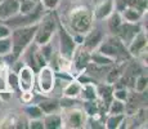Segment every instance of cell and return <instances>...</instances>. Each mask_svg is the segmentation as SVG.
Here are the masks:
<instances>
[{"label":"cell","mask_w":148,"mask_h":129,"mask_svg":"<svg viewBox=\"0 0 148 129\" xmlns=\"http://www.w3.org/2000/svg\"><path fill=\"white\" fill-rule=\"evenodd\" d=\"M80 96L85 99V101H93V99H97L98 94H97V87L94 85V83L81 84Z\"/></svg>","instance_id":"cell-19"},{"label":"cell","mask_w":148,"mask_h":129,"mask_svg":"<svg viewBox=\"0 0 148 129\" xmlns=\"http://www.w3.org/2000/svg\"><path fill=\"white\" fill-rule=\"evenodd\" d=\"M93 12L86 5H76L68 13L71 28L77 35H84L93 25Z\"/></svg>","instance_id":"cell-3"},{"label":"cell","mask_w":148,"mask_h":129,"mask_svg":"<svg viewBox=\"0 0 148 129\" xmlns=\"http://www.w3.org/2000/svg\"><path fill=\"white\" fill-rule=\"evenodd\" d=\"M144 12H142V10H139L138 8L135 7H126L124 10L121 12V17L124 21L126 22H133V23H135V22H139V19L143 17Z\"/></svg>","instance_id":"cell-16"},{"label":"cell","mask_w":148,"mask_h":129,"mask_svg":"<svg viewBox=\"0 0 148 129\" xmlns=\"http://www.w3.org/2000/svg\"><path fill=\"white\" fill-rule=\"evenodd\" d=\"M39 3L35 0H21L19 1V14H31L36 9Z\"/></svg>","instance_id":"cell-22"},{"label":"cell","mask_w":148,"mask_h":129,"mask_svg":"<svg viewBox=\"0 0 148 129\" xmlns=\"http://www.w3.org/2000/svg\"><path fill=\"white\" fill-rule=\"evenodd\" d=\"M113 10H115V8H113L112 0H102L93 10V18L97 21H101V19L107 18Z\"/></svg>","instance_id":"cell-14"},{"label":"cell","mask_w":148,"mask_h":129,"mask_svg":"<svg viewBox=\"0 0 148 129\" xmlns=\"http://www.w3.org/2000/svg\"><path fill=\"white\" fill-rule=\"evenodd\" d=\"M140 26L138 25V22H135V23H133V22H126L124 21L120 26V28H119V31L116 32V36H117L119 39L121 40L122 43H124L125 45H127L130 43V40H132L136 34L140 31Z\"/></svg>","instance_id":"cell-11"},{"label":"cell","mask_w":148,"mask_h":129,"mask_svg":"<svg viewBox=\"0 0 148 129\" xmlns=\"http://www.w3.org/2000/svg\"><path fill=\"white\" fill-rule=\"evenodd\" d=\"M89 62H90V52L85 49L82 45H77L72 54V58H71L72 68H75L77 72H80V71L86 68Z\"/></svg>","instance_id":"cell-10"},{"label":"cell","mask_w":148,"mask_h":129,"mask_svg":"<svg viewBox=\"0 0 148 129\" xmlns=\"http://www.w3.org/2000/svg\"><path fill=\"white\" fill-rule=\"evenodd\" d=\"M18 75V89L21 92H32L35 87V71L31 66L23 65L17 71Z\"/></svg>","instance_id":"cell-7"},{"label":"cell","mask_w":148,"mask_h":129,"mask_svg":"<svg viewBox=\"0 0 148 129\" xmlns=\"http://www.w3.org/2000/svg\"><path fill=\"white\" fill-rule=\"evenodd\" d=\"M40 106V108L42 110L44 114H49V112H54V111L58 108L59 103L58 101H54V99H47V101H41L40 103H38Z\"/></svg>","instance_id":"cell-28"},{"label":"cell","mask_w":148,"mask_h":129,"mask_svg":"<svg viewBox=\"0 0 148 129\" xmlns=\"http://www.w3.org/2000/svg\"><path fill=\"white\" fill-rule=\"evenodd\" d=\"M5 81H7V85L12 92L18 89V75H17L16 71H9L7 74V77H5Z\"/></svg>","instance_id":"cell-29"},{"label":"cell","mask_w":148,"mask_h":129,"mask_svg":"<svg viewBox=\"0 0 148 129\" xmlns=\"http://www.w3.org/2000/svg\"><path fill=\"white\" fill-rule=\"evenodd\" d=\"M32 92H22V101H23L25 103H30L31 101H32Z\"/></svg>","instance_id":"cell-37"},{"label":"cell","mask_w":148,"mask_h":129,"mask_svg":"<svg viewBox=\"0 0 148 129\" xmlns=\"http://www.w3.org/2000/svg\"><path fill=\"white\" fill-rule=\"evenodd\" d=\"M10 52H12V40H10V36L0 38V57L9 56Z\"/></svg>","instance_id":"cell-27"},{"label":"cell","mask_w":148,"mask_h":129,"mask_svg":"<svg viewBox=\"0 0 148 129\" xmlns=\"http://www.w3.org/2000/svg\"><path fill=\"white\" fill-rule=\"evenodd\" d=\"M59 1L61 0H40L41 5L45 8V9H49V10H53L58 7Z\"/></svg>","instance_id":"cell-34"},{"label":"cell","mask_w":148,"mask_h":129,"mask_svg":"<svg viewBox=\"0 0 148 129\" xmlns=\"http://www.w3.org/2000/svg\"><path fill=\"white\" fill-rule=\"evenodd\" d=\"M18 13L19 0H3L0 3V21H5Z\"/></svg>","instance_id":"cell-13"},{"label":"cell","mask_w":148,"mask_h":129,"mask_svg":"<svg viewBox=\"0 0 148 129\" xmlns=\"http://www.w3.org/2000/svg\"><path fill=\"white\" fill-rule=\"evenodd\" d=\"M116 114H125V103L113 98L108 105V115H116Z\"/></svg>","instance_id":"cell-23"},{"label":"cell","mask_w":148,"mask_h":129,"mask_svg":"<svg viewBox=\"0 0 148 129\" xmlns=\"http://www.w3.org/2000/svg\"><path fill=\"white\" fill-rule=\"evenodd\" d=\"M122 72H124V67H122V66H116V67H112L110 70V72L107 74V83H108V84H115V83L120 79V76L122 75Z\"/></svg>","instance_id":"cell-26"},{"label":"cell","mask_w":148,"mask_h":129,"mask_svg":"<svg viewBox=\"0 0 148 129\" xmlns=\"http://www.w3.org/2000/svg\"><path fill=\"white\" fill-rule=\"evenodd\" d=\"M133 89H134L136 93H143V92H146L147 90V75L140 74V75L136 76L134 80Z\"/></svg>","instance_id":"cell-25"},{"label":"cell","mask_w":148,"mask_h":129,"mask_svg":"<svg viewBox=\"0 0 148 129\" xmlns=\"http://www.w3.org/2000/svg\"><path fill=\"white\" fill-rule=\"evenodd\" d=\"M127 96H129V93H127V89L125 87H113V92H112V97L116 99H119V101H122V102H126L127 101Z\"/></svg>","instance_id":"cell-31"},{"label":"cell","mask_w":148,"mask_h":129,"mask_svg":"<svg viewBox=\"0 0 148 129\" xmlns=\"http://www.w3.org/2000/svg\"><path fill=\"white\" fill-rule=\"evenodd\" d=\"M57 30V23L56 18L53 14L48 13L41 16V18L38 21V28H36L35 36H34V41L40 47L42 44H47L50 41L54 31Z\"/></svg>","instance_id":"cell-4"},{"label":"cell","mask_w":148,"mask_h":129,"mask_svg":"<svg viewBox=\"0 0 148 129\" xmlns=\"http://www.w3.org/2000/svg\"><path fill=\"white\" fill-rule=\"evenodd\" d=\"M126 49L132 57H138L139 53L147 49V34L140 30L130 40V43L126 45Z\"/></svg>","instance_id":"cell-12"},{"label":"cell","mask_w":148,"mask_h":129,"mask_svg":"<svg viewBox=\"0 0 148 129\" xmlns=\"http://www.w3.org/2000/svg\"><path fill=\"white\" fill-rule=\"evenodd\" d=\"M35 1H38V3H39V1H40V0H35Z\"/></svg>","instance_id":"cell-39"},{"label":"cell","mask_w":148,"mask_h":129,"mask_svg":"<svg viewBox=\"0 0 148 129\" xmlns=\"http://www.w3.org/2000/svg\"><path fill=\"white\" fill-rule=\"evenodd\" d=\"M72 1H76V0H72Z\"/></svg>","instance_id":"cell-41"},{"label":"cell","mask_w":148,"mask_h":129,"mask_svg":"<svg viewBox=\"0 0 148 129\" xmlns=\"http://www.w3.org/2000/svg\"><path fill=\"white\" fill-rule=\"evenodd\" d=\"M122 22H124V19H122V17H121V13L117 12V10H113V12L107 17V27H108V30L111 31L112 35H116V32L119 31Z\"/></svg>","instance_id":"cell-17"},{"label":"cell","mask_w":148,"mask_h":129,"mask_svg":"<svg viewBox=\"0 0 148 129\" xmlns=\"http://www.w3.org/2000/svg\"><path fill=\"white\" fill-rule=\"evenodd\" d=\"M0 106H1V99H0Z\"/></svg>","instance_id":"cell-38"},{"label":"cell","mask_w":148,"mask_h":129,"mask_svg":"<svg viewBox=\"0 0 148 129\" xmlns=\"http://www.w3.org/2000/svg\"><path fill=\"white\" fill-rule=\"evenodd\" d=\"M97 87V94L98 97H101L103 101H107L112 97V92H113V85L112 84H99V85H95Z\"/></svg>","instance_id":"cell-21"},{"label":"cell","mask_w":148,"mask_h":129,"mask_svg":"<svg viewBox=\"0 0 148 129\" xmlns=\"http://www.w3.org/2000/svg\"><path fill=\"white\" fill-rule=\"evenodd\" d=\"M12 96V90L8 88L7 81H5V77L1 76L0 74V99H9Z\"/></svg>","instance_id":"cell-30"},{"label":"cell","mask_w":148,"mask_h":129,"mask_svg":"<svg viewBox=\"0 0 148 129\" xmlns=\"http://www.w3.org/2000/svg\"><path fill=\"white\" fill-rule=\"evenodd\" d=\"M10 32H12V28H10L7 23L0 22V38H7V36H10Z\"/></svg>","instance_id":"cell-36"},{"label":"cell","mask_w":148,"mask_h":129,"mask_svg":"<svg viewBox=\"0 0 148 129\" xmlns=\"http://www.w3.org/2000/svg\"><path fill=\"white\" fill-rule=\"evenodd\" d=\"M80 92H81V84L77 80H71L64 87L63 96L67 97V98H76V97L80 96Z\"/></svg>","instance_id":"cell-18"},{"label":"cell","mask_w":148,"mask_h":129,"mask_svg":"<svg viewBox=\"0 0 148 129\" xmlns=\"http://www.w3.org/2000/svg\"><path fill=\"white\" fill-rule=\"evenodd\" d=\"M58 34H59V52H61V56L71 59L77 44H76L73 36H71L67 32L66 28H63L62 26L58 27Z\"/></svg>","instance_id":"cell-8"},{"label":"cell","mask_w":148,"mask_h":129,"mask_svg":"<svg viewBox=\"0 0 148 129\" xmlns=\"http://www.w3.org/2000/svg\"><path fill=\"white\" fill-rule=\"evenodd\" d=\"M95 50L98 53L108 57V58H111L112 61H120V59L125 61L129 57H132L126 49V45L116 35H110L107 38L103 36V40L101 41V44L98 45V48Z\"/></svg>","instance_id":"cell-2"},{"label":"cell","mask_w":148,"mask_h":129,"mask_svg":"<svg viewBox=\"0 0 148 129\" xmlns=\"http://www.w3.org/2000/svg\"><path fill=\"white\" fill-rule=\"evenodd\" d=\"M25 112L30 119H40L44 115V112H42L39 105H27L25 107Z\"/></svg>","instance_id":"cell-24"},{"label":"cell","mask_w":148,"mask_h":129,"mask_svg":"<svg viewBox=\"0 0 148 129\" xmlns=\"http://www.w3.org/2000/svg\"><path fill=\"white\" fill-rule=\"evenodd\" d=\"M61 117H62V128L77 129V128L85 127L88 115L81 108L67 107L66 110L61 114Z\"/></svg>","instance_id":"cell-5"},{"label":"cell","mask_w":148,"mask_h":129,"mask_svg":"<svg viewBox=\"0 0 148 129\" xmlns=\"http://www.w3.org/2000/svg\"><path fill=\"white\" fill-rule=\"evenodd\" d=\"M36 28H38V22L31 25H25L16 27L10 32V40H12V52L9 56L13 59H17L22 56L25 49L34 41Z\"/></svg>","instance_id":"cell-1"},{"label":"cell","mask_w":148,"mask_h":129,"mask_svg":"<svg viewBox=\"0 0 148 129\" xmlns=\"http://www.w3.org/2000/svg\"><path fill=\"white\" fill-rule=\"evenodd\" d=\"M113 1V8L117 12H122L126 7H129V0H112Z\"/></svg>","instance_id":"cell-33"},{"label":"cell","mask_w":148,"mask_h":129,"mask_svg":"<svg viewBox=\"0 0 148 129\" xmlns=\"http://www.w3.org/2000/svg\"><path fill=\"white\" fill-rule=\"evenodd\" d=\"M56 72L50 66L44 65L39 68L38 76L35 77V83H38V88L42 94L52 93L56 88Z\"/></svg>","instance_id":"cell-6"},{"label":"cell","mask_w":148,"mask_h":129,"mask_svg":"<svg viewBox=\"0 0 148 129\" xmlns=\"http://www.w3.org/2000/svg\"><path fill=\"white\" fill-rule=\"evenodd\" d=\"M1 1H3V0H0V3H1Z\"/></svg>","instance_id":"cell-40"},{"label":"cell","mask_w":148,"mask_h":129,"mask_svg":"<svg viewBox=\"0 0 148 129\" xmlns=\"http://www.w3.org/2000/svg\"><path fill=\"white\" fill-rule=\"evenodd\" d=\"M125 119V114H116V115H108L104 127L107 129H117L121 127Z\"/></svg>","instance_id":"cell-20"},{"label":"cell","mask_w":148,"mask_h":129,"mask_svg":"<svg viewBox=\"0 0 148 129\" xmlns=\"http://www.w3.org/2000/svg\"><path fill=\"white\" fill-rule=\"evenodd\" d=\"M84 111L88 116H94L97 112H98V106L97 103H94V99L93 101H85L84 102Z\"/></svg>","instance_id":"cell-32"},{"label":"cell","mask_w":148,"mask_h":129,"mask_svg":"<svg viewBox=\"0 0 148 129\" xmlns=\"http://www.w3.org/2000/svg\"><path fill=\"white\" fill-rule=\"evenodd\" d=\"M42 124L45 129H58L62 128V117L59 114L49 112L42 115Z\"/></svg>","instance_id":"cell-15"},{"label":"cell","mask_w":148,"mask_h":129,"mask_svg":"<svg viewBox=\"0 0 148 129\" xmlns=\"http://www.w3.org/2000/svg\"><path fill=\"white\" fill-rule=\"evenodd\" d=\"M102 40H103V34H102V31L97 27H90L89 30L84 34V36H82L81 45L86 50H89L90 53H92V52H94L97 48H98V45L101 44Z\"/></svg>","instance_id":"cell-9"},{"label":"cell","mask_w":148,"mask_h":129,"mask_svg":"<svg viewBox=\"0 0 148 129\" xmlns=\"http://www.w3.org/2000/svg\"><path fill=\"white\" fill-rule=\"evenodd\" d=\"M30 129H44V124H42V119H30L27 125Z\"/></svg>","instance_id":"cell-35"}]
</instances>
